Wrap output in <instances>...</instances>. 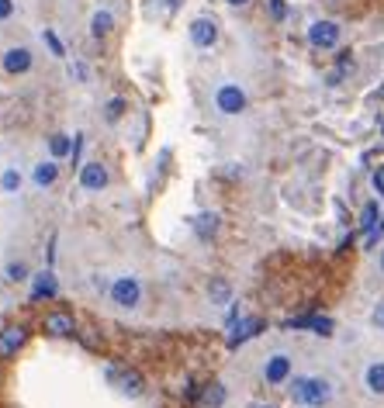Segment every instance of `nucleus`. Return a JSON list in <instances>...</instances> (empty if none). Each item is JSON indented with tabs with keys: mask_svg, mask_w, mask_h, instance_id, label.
<instances>
[{
	"mask_svg": "<svg viewBox=\"0 0 384 408\" xmlns=\"http://www.w3.org/2000/svg\"><path fill=\"white\" fill-rule=\"evenodd\" d=\"M45 332L49 336H77V322H73V315H66V311H49L45 315Z\"/></svg>",
	"mask_w": 384,
	"mask_h": 408,
	"instance_id": "1a4fd4ad",
	"label": "nucleus"
},
{
	"mask_svg": "<svg viewBox=\"0 0 384 408\" xmlns=\"http://www.w3.org/2000/svg\"><path fill=\"white\" fill-rule=\"evenodd\" d=\"M56 177H59V166H56V163H38V166H35V184H38V187H52Z\"/></svg>",
	"mask_w": 384,
	"mask_h": 408,
	"instance_id": "f3484780",
	"label": "nucleus"
},
{
	"mask_svg": "<svg viewBox=\"0 0 384 408\" xmlns=\"http://www.w3.org/2000/svg\"><path fill=\"white\" fill-rule=\"evenodd\" d=\"M381 274H384V249H381Z\"/></svg>",
	"mask_w": 384,
	"mask_h": 408,
	"instance_id": "7c9ffc66",
	"label": "nucleus"
},
{
	"mask_svg": "<svg viewBox=\"0 0 384 408\" xmlns=\"http://www.w3.org/2000/svg\"><path fill=\"white\" fill-rule=\"evenodd\" d=\"M263 377H267V384H284L291 377V356L288 353H274L270 360H267V367H263Z\"/></svg>",
	"mask_w": 384,
	"mask_h": 408,
	"instance_id": "0eeeda50",
	"label": "nucleus"
},
{
	"mask_svg": "<svg viewBox=\"0 0 384 408\" xmlns=\"http://www.w3.org/2000/svg\"><path fill=\"white\" fill-rule=\"evenodd\" d=\"M364 384H367V391H371V395L384 398V363H381V360H374V363L367 367V374H364Z\"/></svg>",
	"mask_w": 384,
	"mask_h": 408,
	"instance_id": "ddd939ff",
	"label": "nucleus"
},
{
	"mask_svg": "<svg viewBox=\"0 0 384 408\" xmlns=\"http://www.w3.org/2000/svg\"><path fill=\"white\" fill-rule=\"evenodd\" d=\"M191 42L197 49H211L215 42H218V24L211 21V17H197L191 21Z\"/></svg>",
	"mask_w": 384,
	"mask_h": 408,
	"instance_id": "423d86ee",
	"label": "nucleus"
},
{
	"mask_svg": "<svg viewBox=\"0 0 384 408\" xmlns=\"http://www.w3.org/2000/svg\"><path fill=\"white\" fill-rule=\"evenodd\" d=\"M28 66H31V52L28 49H7L3 52V70L14 77V73H28Z\"/></svg>",
	"mask_w": 384,
	"mask_h": 408,
	"instance_id": "f8f14e48",
	"label": "nucleus"
},
{
	"mask_svg": "<svg viewBox=\"0 0 384 408\" xmlns=\"http://www.w3.org/2000/svg\"><path fill=\"white\" fill-rule=\"evenodd\" d=\"M267 7H270V17L274 21H284L288 17V3L284 0H267Z\"/></svg>",
	"mask_w": 384,
	"mask_h": 408,
	"instance_id": "b1692460",
	"label": "nucleus"
},
{
	"mask_svg": "<svg viewBox=\"0 0 384 408\" xmlns=\"http://www.w3.org/2000/svg\"><path fill=\"white\" fill-rule=\"evenodd\" d=\"M104 114H107V121H118V118L125 114V101H121V97H114V101L107 104V111H104Z\"/></svg>",
	"mask_w": 384,
	"mask_h": 408,
	"instance_id": "393cba45",
	"label": "nucleus"
},
{
	"mask_svg": "<svg viewBox=\"0 0 384 408\" xmlns=\"http://www.w3.org/2000/svg\"><path fill=\"white\" fill-rule=\"evenodd\" d=\"M42 38H45V42H49V49H52V52H56V56H66V52H63V45H59V38H56V35H52V31H45V35H42Z\"/></svg>",
	"mask_w": 384,
	"mask_h": 408,
	"instance_id": "bb28decb",
	"label": "nucleus"
},
{
	"mask_svg": "<svg viewBox=\"0 0 384 408\" xmlns=\"http://www.w3.org/2000/svg\"><path fill=\"white\" fill-rule=\"evenodd\" d=\"M73 146H77V142H70V135H52V139H49V149H52V156H56V159L73 156Z\"/></svg>",
	"mask_w": 384,
	"mask_h": 408,
	"instance_id": "a211bd4d",
	"label": "nucleus"
},
{
	"mask_svg": "<svg viewBox=\"0 0 384 408\" xmlns=\"http://www.w3.org/2000/svg\"><path fill=\"white\" fill-rule=\"evenodd\" d=\"M374 187L384 194V170H381V173H374Z\"/></svg>",
	"mask_w": 384,
	"mask_h": 408,
	"instance_id": "c85d7f7f",
	"label": "nucleus"
},
{
	"mask_svg": "<svg viewBox=\"0 0 384 408\" xmlns=\"http://www.w3.org/2000/svg\"><path fill=\"white\" fill-rule=\"evenodd\" d=\"M10 10H14V3H10V0H0V21L10 17Z\"/></svg>",
	"mask_w": 384,
	"mask_h": 408,
	"instance_id": "cd10ccee",
	"label": "nucleus"
},
{
	"mask_svg": "<svg viewBox=\"0 0 384 408\" xmlns=\"http://www.w3.org/2000/svg\"><path fill=\"white\" fill-rule=\"evenodd\" d=\"M42 298H56V277H52V274H38V277H35L31 301H42Z\"/></svg>",
	"mask_w": 384,
	"mask_h": 408,
	"instance_id": "4468645a",
	"label": "nucleus"
},
{
	"mask_svg": "<svg viewBox=\"0 0 384 408\" xmlns=\"http://www.w3.org/2000/svg\"><path fill=\"white\" fill-rule=\"evenodd\" d=\"M208 291H211V301H215V305H225V301H229V295H232V288H229L222 277H215Z\"/></svg>",
	"mask_w": 384,
	"mask_h": 408,
	"instance_id": "aec40b11",
	"label": "nucleus"
},
{
	"mask_svg": "<svg viewBox=\"0 0 384 408\" xmlns=\"http://www.w3.org/2000/svg\"><path fill=\"white\" fill-rule=\"evenodd\" d=\"M291 398L305 408H322L332 398V384L325 377H294L291 381Z\"/></svg>",
	"mask_w": 384,
	"mask_h": 408,
	"instance_id": "f257e3e1",
	"label": "nucleus"
},
{
	"mask_svg": "<svg viewBox=\"0 0 384 408\" xmlns=\"http://www.w3.org/2000/svg\"><path fill=\"white\" fill-rule=\"evenodd\" d=\"M263 329V318H243V322H236L232 325V332H229V346H239V343H246V339H253L256 332Z\"/></svg>",
	"mask_w": 384,
	"mask_h": 408,
	"instance_id": "9d476101",
	"label": "nucleus"
},
{
	"mask_svg": "<svg viewBox=\"0 0 384 408\" xmlns=\"http://www.w3.org/2000/svg\"><path fill=\"white\" fill-rule=\"evenodd\" d=\"M378 218H381V214H378V204L371 201L364 207V214H360V228L367 232V242H374V235H378V225H381Z\"/></svg>",
	"mask_w": 384,
	"mask_h": 408,
	"instance_id": "2eb2a0df",
	"label": "nucleus"
},
{
	"mask_svg": "<svg viewBox=\"0 0 384 408\" xmlns=\"http://www.w3.org/2000/svg\"><path fill=\"white\" fill-rule=\"evenodd\" d=\"M194 232H197L201 239H211V235L218 232V214H211V211L197 214V218H194Z\"/></svg>",
	"mask_w": 384,
	"mask_h": 408,
	"instance_id": "dca6fc26",
	"label": "nucleus"
},
{
	"mask_svg": "<svg viewBox=\"0 0 384 408\" xmlns=\"http://www.w3.org/2000/svg\"><path fill=\"white\" fill-rule=\"evenodd\" d=\"M24 339H28V332H24L21 325H7V329L0 332V360H14L17 350L24 346Z\"/></svg>",
	"mask_w": 384,
	"mask_h": 408,
	"instance_id": "39448f33",
	"label": "nucleus"
},
{
	"mask_svg": "<svg viewBox=\"0 0 384 408\" xmlns=\"http://www.w3.org/2000/svg\"><path fill=\"white\" fill-rule=\"evenodd\" d=\"M80 187H84V191H104V187H107V170H104L97 159L80 166Z\"/></svg>",
	"mask_w": 384,
	"mask_h": 408,
	"instance_id": "6e6552de",
	"label": "nucleus"
},
{
	"mask_svg": "<svg viewBox=\"0 0 384 408\" xmlns=\"http://www.w3.org/2000/svg\"><path fill=\"white\" fill-rule=\"evenodd\" d=\"M260 408H270V405H260Z\"/></svg>",
	"mask_w": 384,
	"mask_h": 408,
	"instance_id": "2f4dec72",
	"label": "nucleus"
},
{
	"mask_svg": "<svg viewBox=\"0 0 384 408\" xmlns=\"http://www.w3.org/2000/svg\"><path fill=\"white\" fill-rule=\"evenodd\" d=\"M111 381H114V384H118V391H121V395H128V398H139V395H142V377H139L135 370H121V374H118V370H111Z\"/></svg>",
	"mask_w": 384,
	"mask_h": 408,
	"instance_id": "9b49d317",
	"label": "nucleus"
},
{
	"mask_svg": "<svg viewBox=\"0 0 384 408\" xmlns=\"http://www.w3.org/2000/svg\"><path fill=\"white\" fill-rule=\"evenodd\" d=\"M215 104H218L222 114H243V111H246V94H243L236 84H225V87H218Z\"/></svg>",
	"mask_w": 384,
	"mask_h": 408,
	"instance_id": "20e7f679",
	"label": "nucleus"
},
{
	"mask_svg": "<svg viewBox=\"0 0 384 408\" xmlns=\"http://www.w3.org/2000/svg\"><path fill=\"white\" fill-rule=\"evenodd\" d=\"M7 281H10V284L28 281V267H24V263H10V267H7Z\"/></svg>",
	"mask_w": 384,
	"mask_h": 408,
	"instance_id": "5701e85b",
	"label": "nucleus"
},
{
	"mask_svg": "<svg viewBox=\"0 0 384 408\" xmlns=\"http://www.w3.org/2000/svg\"><path fill=\"white\" fill-rule=\"evenodd\" d=\"M0 187H3L7 194H14V191L21 187V173H17V170H3V177H0Z\"/></svg>",
	"mask_w": 384,
	"mask_h": 408,
	"instance_id": "4be33fe9",
	"label": "nucleus"
},
{
	"mask_svg": "<svg viewBox=\"0 0 384 408\" xmlns=\"http://www.w3.org/2000/svg\"><path fill=\"white\" fill-rule=\"evenodd\" d=\"M371 322H374V329H381V332H384V298L374 305V311H371Z\"/></svg>",
	"mask_w": 384,
	"mask_h": 408,
	"instance_id": "a878e982",
	"label": "nucleus"
},
{
	"mask_svg": "<svg viewBox=\"0 0 384 408\" xmlns=\"http://www.w3.org/2000/svg\"><path fill=\"white\" fill-rule=\"evenodd\" d=\"M222 402H225V388H222V384H208V391H204V405L218 408Z\"/></svg>",
	"mask_w": 384,
	"mask_h": 408,
	"instance_id": "412c9836",
	"label": "nucleus"
},
{
	"mask_svg": "<svg viewBox=\"0 0 384 408\" xmlns=\"http://www.w3.org/2000/svg\"><path fill=\"white\" fill-rule=\"evenodd\" d=\"M308 42L315 49H336L339 45V24L336 21H315L308 28Z\"/></svg>",
	"mask_w": 384,
	"mask_h": 408,
	"instance_id": "7ed1b4c3",
	"label": "nucleus"
},
{
	"mask_svg": "<svg viewBox=\"0 0 384 408\" xmlns=\"http://www.w3.org/2000/svg\"><path fill=\"white\" fill-rule=\"evenodd\" d=\"M229 3H232V7H246L249 0H229Z\"/></svg>",
	"mask_w": 384,
	"mask_h": 408,
	"instance_id": "c756f323",
	"label": "nucleus"
},
{
	"mask_svg": "<svg viewBox=\"0 0 384 408\" xmlns=\"http://www.w3.org/2000/svg\"><path fill=\"white\" fill-rule=\"evenodd\" d=\"M139 298H142V288H139L135 277H118V281L111 284V301L118 308H135Z\"/></svg>",
	"mask_w": 384,
	"mask_h": 408,
	"instance_id": "f03ea898",
	"label": "nucleus"
},
{
	"mask_svg": "<svg viewBox=\"0 0 384 408\" xmlns=\"http://www.w3.org/2000/svg\"><path fill=\"white\" fill-rule=\"evenodd\" d=\"M111 28H114V17H111L107 10H100V14H94V24H91V31H94L97 38L111 35Z\"/></svg>",
	"mask_w": 384,
	"mask_h": 408,
	"instance_id": "6ab92c4d",
	"label": "nucleus"
}]
</instances>
